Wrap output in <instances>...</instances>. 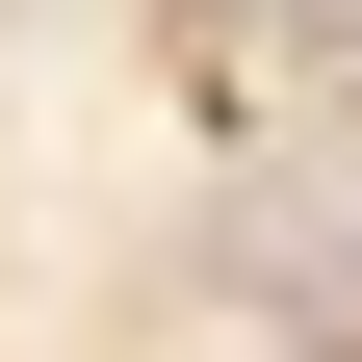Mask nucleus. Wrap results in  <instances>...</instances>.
Here are the masks:
<instances>
[{
  "instance_id": "f257e3e1",
  "label": "nucleus",
  "mask_w": 362,
  "mask_h": 362,
  "mask_svg": "<svg viewBox=\"0 0 362 362\" xmlns=\"http://www.w3.org/2000/svg\"><path fill=\"white\" fill-rule=\"evenodd\" d=\"M337 362H362V337H337Z\"/></svg>"
}]
</instances>
